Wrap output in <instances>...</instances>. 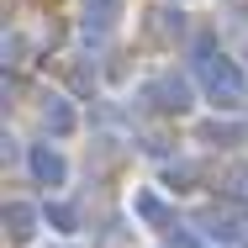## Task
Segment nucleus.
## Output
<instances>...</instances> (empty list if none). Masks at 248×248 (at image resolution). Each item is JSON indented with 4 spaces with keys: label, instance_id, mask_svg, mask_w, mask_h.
Returning <instances> with one entry per match:
<instances>
[{
    "label": "nucleus",
    "instance_id": "1",
    "mask_svg": "<svg viewBox=\"0 0 248 248\" xmlns=\"http://www.w3.org/2000/svg\"><path fill=\"white\" fill-rule=\"evenodd\" d=\"M32 174L43 180V185H63V174H69V158L58 148H37L32 153Z\"/></svg>",
    "mask_w": 248,
    "mask_h": 248
}]
</instances>
